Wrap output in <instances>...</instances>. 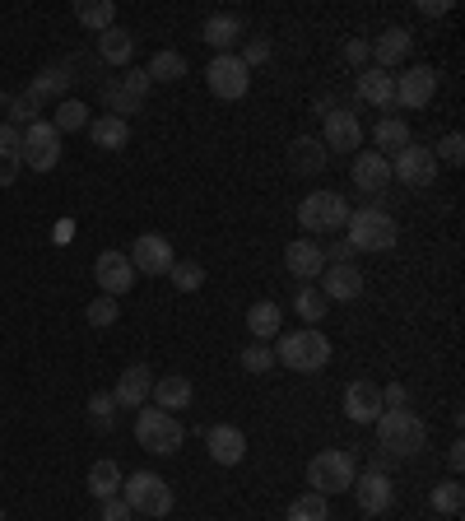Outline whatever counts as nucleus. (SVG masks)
<instances>
[{
	"label": "nucleus",
	"mask_w": 465,
	"mask_h": 521,
	"mask_svg": "<svg viewBox=\"0 0 465 521\" xmlns=\"http://www.w3.org/2000/svg\"><path fill=\"white\" fill-rule=\"evenodd\" d=\"M424 442H428V428L414 410H382V419H377V447H382V456L414 461V456L424 452Z\"/></svg>",
	"instance_id": "nucleus-1"
},
{
	"label": "nucleus",
	"mask_w": 465,
	"mask_h": 521,
	"mask_svg": "<svg viewBox=\"0 0 465 521\" xmlns=\"http://www.w3.org/2000/svg\"><path fill=\"white\" fill-rule=\"evenodd\" d=\"M275 363H284L289 373H321L331 363V340L317 331V326H303V331L275 335Z\"/></svg>",
	"instance_id": "nucleus-2"
},
{
	"label": "nucleus",
	"mask_w": 465,
	"mask_h": 521,
	"mask_svg": "<svg viewBox=\"0 0 465 521\" xmlns=\"http://www.w3.org/2000/svg\"><path fill=\"white\" fill-rule=\"evenodd\" d=\"M354 480H359V461L349 452H340V447H326V452H317L307 461V484H312V494H321V498L349 494Z\"/></svg>",
	"instance_id": "nucleus-3"
},
{
	"label": "nucleus",
	"mask_w": 465,
	"mask_h": 521,
	"mask_svg": "<svg viewBox=\"0 0 465 521\" xmlns=\"http://www.w3.org/2000/svg\"><path fill=\"white\" fill-rule=\"evenodd\" d=\"M345 242L354 247V252H391V247H396V219H391L382 205H368V210H349Z\"/></svg>",
	"instance_id": "nucleus-4"
},
{
	"label": "nucleus",
	"mask_w": 465,
	"mask_h": 521,
	"mask_svg": "<svg viewBox=\"0 0 465 521\" xmlns=\"http://www.w3.org/2000/svg\"><path fill=\"white\" fill-rule=\"evenodd\" d=\"M121 498H126V508H131L135 517H168V512H173V489H168V480L154 475V470L126 475V480H121Z\"/></svg>",
	"instance_id": "nucleus-5"
},
{
	"label": "nucleus",
	"mask_w": 465,
	"mask_h": 521,
	"mask_svg": "<svg viewBox=\"0 0 465 521\" xmlns=\"http://www.w3.org/2000/svg\"><path fill=\"white\" fill-rule=\"evenodd\" d=\"M298 224L312 233V238H331V233H345L349 224V201L340 191H307L303 205H298Z\"/></svg>",
	"instance_id": "nucleus-6"
},
{
	"label": "nucleus",
	"mask_w": 465,
	"mask_h": 521,
	"mask_svg": "<svg viewBox=\"0 0 465 521\" xmlns=\"http://www.w3.org/2000/svg\"><path fill=\"white\" fill-rule=\"evenodd\" d=\"M135 442L145 447V452L154 456H173L177 447H182V424H177V415H168V410H159V405H145V410H135Z\"/></svg>",
	"instance_id": "nucleus-7"
},
{
	"label": "nucleus",
	"mask_w": 465,
	"mask_h": 521,
	"mask_svg": "<svg viewBox=\"0 0 465 521\" xmlns=\"http://www.w3.org/2000/svg\"><path fill=\"white\" fill-rule=\"evenodd\" d=\"M19 163L24 168H33V173H52L56 163H61V131H56L52 121H33V126H24V135H19Z\"/></svg>",
	"instance_id": "nucleus-8"
},
{
	"label": "nucleus",
	"mask_w": 465,
	"mask_h": 521,
	"mask_svg": "<svg viewBox=\"0 0 465 521\" xmlns=\"http://www.w3.org/2000/svg\"><path fill=\"white\" fill-rule=\"evenodd\" d=\"M391 177H400V187H410V191L433 187V182H438V159H433V149H419L410 140L400 154H391Z\"/></svg>",
	"instance_id": "nucleus-9"
},
{
	"label": "nucleus",
	"mask_w": 465,
	"mask_h": 521,
	"mask_svg": "<svg viewBox=\"0 0 465 521\" xmlns=\"http://www.w3.org/2000/svg\"><path fill=\"white\" fill-rule=\"evenodd\" d=\"M317 112H321V121H326V154H331V149L335 154H354V149L363 145V126H359V117H354L349 107H340V103L326 98Z\"/></svg>",
	"instance_id": "nucleus-10"
},
{
	"label": "nucleus",
	"mask_w": 465,
	"mask_h": 521,
	"mask_svg": "<svg viewBox=\"0 0 465 521\" xmlns=\"http://www.w3.org/2000/svg\"><path fill=\"white\" fill-rule=\"evenodd\" d=\"M205 84H210L214 98H228V103H233V98H242L247 89H252V70L242 66L233 52H224L205 66Z\"/></svg>",
	"instance_id": "nucleus-11"
},
{
	"label": "nucleus",
	"mask_w": 465,
	"mask_h": 521,
	"mask_svg": "<svg viewBox=\"0 0 465 521\" xmlns=\"http://www.w3.org/2000/svg\"><path fill=\"white\" fill-rule=\"evenodd\" d=\"M433 94H438V70H433V66H410V70H400V80H396V107L424 112V107L433 103Z\"/></svg>",
	"instance_id": "nucleus-12"
},
{
	"label": "nucleus",
	"mask_w": 465,
	"mask_h": 521,
	"mask_svg": "<svg viewBox=\"0 0 465 521\" xmlns=\"http://www.w3.org/2000/svg\"><path fill=\"white\" fill-rule=\"evenodd\" d=\"M93 280H98V289H103L107 298L131 294V284H135L131 256L126 252H98V261H93Z\"/></svg>",
	"instance_id": "nucleus-13"
},
{
	"label": "nucleus",
	"mask_w": 465,
	"mask_h": 521,
	"mask_svg": "<svg viewBox=\"0 0 465 521\" xmlns=\"http://www.w3.org/2000/svg\"><path fill=\"white\" fill-rule=\"evenodd\" d=\"M349 494L359 498V512H368V517H382V512L391 508V498H396V484H391V475H386V470H363Z\"/></svg>",
	"instance_id": "nucleus-14"
},
{
	"label": "nucleus",
	"mask_w": 465,
	"mask_h": 521,
	"mask_svg": "<svg viewBox=\"0 0 465 521\" xmlns=\"http://www.w3.org/2000/svg\"><path fill=\"white\" fill-rule=\"evenodd\" d=\"M349 177H354V187L359 191L382 196V191L391 187V159L377 154V149H363V154H354V163H349Z\"/></svg>",
	"instance_id": "nucleus-15"
},
{
	"label": "nucleus",
	"mask_w": 465,
	"mask_h": 521,
	"mask_svg": "<svg viewBox=\"0 0 465 521\" xmlns=\"http://www.w3.org/2000/svg\"><path fill=\"white\" fill-rule=\"evenodd\" d=\"M173 247H168V238H159V233H145V238H135L131 247V266L140 270V275H168L173 270Z\"/></svg>",
	"instance_id": "nucleus-16"
},
{
	"label": "nucleus",
	"mask_w": 465,
	"mask_h": 521,
	"mask_svg": "<svg viewBox=\"0 0 465 521\" xmlns=\"http://www.w3.org/2000/svg\"><path fill=\"white\" fill-rule=\"evenodd\" d=\"M382 387H372V382H349L345 387V415L354 419V424H377L382 419Z\"/></svg>",
	"instance_id": "nucleus-17"
},
{
	"label": "nucleus",
	"mask_w": 465,
	"mask_h": 521,
	"mask_svg": "<svg viewBox=\"0 0 465 521\" xmlns=\"http://www.w3.org/2000/svg\"><path fill=\"white\" fill-rule=\"evenodd\" d=\"M321 275H326V289H321V294H326V303H354V298H363V270L354 266V261H335V266H326L321 270Z\"/></svg>",
	"instance_id": "nucleus-18"
},
{
	"label": "nucleus",
	"mask_w": 465,
	"mask_h": 521,
	"mask_svg": "<svg viewBox=\"0 0 465 521\" xmlns=\"http://www.w3.org/2000/svg\"><path fill=\"white\" fill-rule=\"evenodd\" d=\"M149 391H154V377H149L145 363H135V368H126V373L117 377V387H112V401H117L121 410H145Z\"/></svg>",
	"instance_id": "nucleus-19"
},
{
	"label": "nucleus",
	"mask_w": 465,
	"mask_h": 521,
	"mask_svg": "<svg viewBox=\"0 0 465 521\" xmlns=\"http://www.w3.org/2000/svg\"><path fill=\"white\" fill-rule=\"evenodd\" d=\"M205 447H210L214 466H238L242 456H247V438H242V428H233V424H214L210 433H205Z\"/></svg>",
	"instance_id": "nucleus-20"
},
{
	"label": "nucleus",
	"mask_w": 465,
	"mask_h": 521,
	"mask_svg": "<svg viewBox=\"0 0 465 521\" xmlns=\"http://www.w3.org/2000/svg\"><path fill=\"white\" fill-rule=\"evenodd\" d=\"M284 266H289V275H298V280H317L321 270H326V252H321L312 238H298L284 247Z\"/></svg>",
	"instance_id": "nucleus-21"
},
{
	"label": "nucleus",
	"mask_w": 465,
	"mask_h": 521,
	"mask_svg": "<svg viewBox=\"0 0 465 521\" xmlns=\"http://www.w3.org/2000/svg\"><path fill=\"white\" fill-rule=\"evenodd\" d=\"M70 80H75V70L70 66H47V70H38L33 80H28V89L24 94L33 98V103H61L66 98V89H70Z\"/></svg>",
	"instance_id": "nucleus-22"
},
{
	"label": "nucleus",
	"mask_w": 465,
	"mask_h": 521,
	"mask_svg": "<svg viewBox=\"0 0 465 521\" xmlns=\"http://www.w3.org/2000/svg\"><path fill=\"white\" fill-rule=\"evenodd\" d=\"M410 47H414L410 28H386L382 38L372 42V61H377V70H391V66H400V61L410 56Z\"/></svg>",
	"instance_id": "nucleus-23"
},
{
	"label": "nucleus",
	"mask_w": 465,
	"mask_h": 521,
	"mask_svg": "<svg viewBox=\"0 0 465 521\" xmlns=\"http://www.w3.org/2000/svg\"><path fill=\"white\" fill-rule=\"evenodd\" d=\"M359 98L391 112V107H396V75H391V70H377V66L363 70V75H359Z\"/></svg>",
	"instance_id": "nucleus-24"
},
{
	"label": "nucleus",
	"mask_w": 465,
	"mask_h": 521,
	"mask_svg": "<svg viewBox=\"0 0 465 521\" xmlns=\"http://www.w3.org/2000/svg\"><path fill=\"white\" fill-rule=\"evenodd\" d=\"M149 401L159 405V410H186L191 405V377H182V373H168V377H159L154 382V391H149Z\"/></svg>",
	"instance_id": "nucleus-25"
},
{
	"label": "nucleus",
	"mask_w": 465,
	"mask_h": 521,
	"mask_svg": "<svg viewBox=\"0 0 465 521\" xmlns=\"http://www.w3.org/2000/svg\"><path fill=\"white\" fill-rule=\"evenodd\" d=\"M284 326V312H279V303H270V298H261V303H252V312H247V331H252L256 345H266V340H275V335Z\"/></svg>",
	"instance_id": "nucleus-26"
},
{
	"label": "nucleus",
	"mask_w": 465,
	"mask_h": 521,
	"mask_svg": "<svg viewBox=\"0 0 465 521\" xmlns=\"http://www.w3.org/2000/svg\"><path fill=\"white\" fill-rule=\"evenodd\" d=\"M238 38H242V19H238V14H210L205 28H200V42H210L219 56H224Z\"/></svg>",
	"instance_id": "nucleus-27"
},
{
	"label": "nucleus",
	"mask_w": 465,
	"mask_h": 521,
	"mask_svg": "<svg viewBox=\"0 0 465 521\" xmlns=\"http://www.w3.org/2000/svg\"><path fill=\"white\" fill-rule=\"evenodd\" d=\"M89 135H93V145H98V149L117 154V149L131 145V121H121V117H93L89 121Z\"/></svg>",
	"instance_id": "nucleus-28"
},
{
	"label": "nucleus",
	"mask_w": 465,
	"mask_h": 521,
	"mask_svg": "<svg viewBox=\"0 0 465 521\" xmlns=\"http://www.w3.org/2000/svg\"><path fill=\"white\" fill-rule=\"evenodd\" d=\"M289 168H293V173H303V177H317L321 168H326V145L312 140V135L293 140V145H289Z\"/></svg>",
	"instance_id": "nucleus-29"
},
{
	"label": "nucleus",
	"mask_w": 465,
	"mask_h": 521,
	"mask_svg": "<svg viewBox=\"0 0 465 521\" xmlns=\"http://www.w3.org/2000/svg\"><path fill=\"white\" fill-rule=\"evenodd\" d=\"M98 56H103L107 66H126V61L135 56V38H131V28L112 24L107 33H98Z\"/></svg>",
	"instance_id": "nucleus-30"
},
{
	"label": "nucleus",
	"mask_w": 465,
	"mask_h": 521,
	"mask_svg": "<svg viewBox=\"0 0 465 521\" xmlns=\"http://www.w3.org/2000/svg\"><path fill=\"white\" fill-rule=\"evenodd\" d=\"M103 103H107V117H131V112H140V103H145V98L135 94L131 84L126 80H107L103 84Z\"/></svg>",
	"instance_id": "nucleus-31"
},
{
	"label": "nucleus",
	"mask_w": 465,
	"mask_h": 521,
	"mask_svg": "<svg viewBox=\"0 0 465 521\" xmlns=\"http://www.w3.org/2000/svg\"><path fill=\"white\" fill-rule=\"evenodd\" d=\"M121 480H126V475H121V466L103 456V461L89 470V494L98 498V503H103V498H117L121 494Z\"/></svg>",
	"instance_id": "nucleus-32"
},
{
	"label": "nucleus",
	"mask_w": 465,
	"mask_h": 521,
	"mask_svg": "<svg viewBox=\"0 0 465 521\" xmlns=\"http://www.w3.org/2000/svg\"><path fill=\"white\" fill-rule=\"evenodd\" d=\"M372 140H377V154L391 159V154H400V149L410 145V126H405L400 117H382L377 121V131H372Z\"/></svg>",
	"instance_id": "nucleus-33"
},
{
	"label": "nucleus",
	"mask_w": 465,
	"mask_h": 521,
	"mask_svg": "<svg viewBox=\"0 0 465 521\" xmlns=\"http://www.w3.org/2000/svg\"><path fill=\"white\" fill-rule=\"evenodd\" d=\"M75 19H80L84 28H93V33H107V28L117 24V5H112V0H80V5H75Z\"/></svg>",
	"instance_id": "nucleus-34"
},
{
	"label": "nucleus",
	"mask_w": 465,
	"mask_h": 521,
	"mask_svg": "<svg viewBox=\"0 0 465 521\" xmlns=\"http://www.w3.org/2000/svg\"><path fill=\"white\" fill-rule=\"evenodd\" d=\"M89 121H93V117H89V107H84L80 98H61V103L52 107V126H56L61 135H66V131H84Z\"/></svg>",
	"instance_id": "nucleus-35"
},
{
	"label": "nucleus",
	"mask_w": 465,
	"mask_h": 521,
	"mask_svg": "<svg viewBox=\"0 0 465 521\" xmlns=\"http://www.w3.org/2000/svg\"><path fill=\"white\" fill-rule=\"evenodd\" d=\"M145 75H149L154 84H177V80L186 75V56H182V52H159V56H154V61L145 66Z\"/></svg>",
	"instance_id": "nucleus-36"
},
{
	"label": "nucleus",
	"mask_w": 465,
	"mask_h": 521,
	"mask_svg": "<svg viewBox=\"0 0 465 521\" xmlns=\"http://www.w3.org/2000/svg\"><path fill=\"white\" fill-rule=\"evenodd\" d=\"M428 503H433V512H442V517H461V508H465V489H461V480L438 484V489L428 494Z\"/></svg>",
	"instance_id": "nucleus-37"
},
{
	"label": "nucleus",
	"mask_w": 465,
	"mask_h": 521,
	"mask_svg": "<svg viewBox=\"0 0 465 521\" xmlns=\"http://www.w3.org/2000/svg\"><path fill=\"white\" fill-rule=\"evenodd\" d=\"M293 312H298L307 326H317V321L326 317V294H321V289H312V284H303V289L293 294Z\"/></svg>",
	"instance_id": "nucleus-38"
},
{
	"label": "nucleus",
	"mask_w": 465,
	"mask_h": 521,
	"mask_svg": "<svg viewBox=\"0 0 465 521\" xmlns=\"http://www.w3.org/2000/svg\"><path fill=\"white\" fill-rule=\"evenodd\" d=\"M289 521H331V508L321 494H303L289 503Z\"/></svg>",
	"instance_id": "nucleus-39"
},
{
	"label": "nucleus",
	"mask_w": 465,
	"mask_h": 521,
	"mask_svg": "<svg viewBox=\"0 0 465 521\" xmlns=\"http://www.w3.org/2000/svg\"><path fill=\"white\" fill-rule=\"evenodd\" d=\"M168 280H173L182 294H196L200 284H205V266H200V261H173Z\"/></svg>",
	"instance_id": "nucleus-40"
},
{
	"label": "nucleus",
	"mask_w": 465,
	"mask_h": 521,
	"mask_svg": "<svg viewBox=\"0 0 465 521\" xmlns=\"http://www.w3.org/2000/svg\"><path fill=\"white\" fill-rule=\"evenodd\" d=\"M5 107H10V117H5V121H10L14 131H24V126H33V121H38V103H33L28 94H14Z\"/></svg>",
	"instance_id": "nucleus-41"
},
{
	"label": "nucleus",
	"mask_w": 465,
	"mask_h": 521,
	"mask_svg": "<svg viewBox=\"0 0 465 521\" xmlns=\"http://www.w3.org/2000/svg\"><path fill=\"white\" fill-rule=\"evenodd\" d=\"M89 419H93V428H112L117 424V401L107 396V391H98V396H89Z\"/></svg>",
	"instance_id": "nucleus-42"
},
{
	"label": "nucleus",
	"mask_w": 465,
	"mask_h": 521,
	"mask_svg": "<svg viewBox=\"0 0 465 521\" xmlns=\"http://www.w3.org/2000/svg\"><path fill=\"white\" fill-rule=\"evenodd\" d=\"M242 368H247V373H256V377L270 373V368H275V349H270V345H256V340H252V345L242 349Z\"/></svg>",
	"instance_id": "nucleus-43"
},
{
	"label": "nucleus",
	"mask_w": 465,
	"mask_h": 521,
	"mask_svg": "<svg viewBox=\"0 0 465 521\" xmlns=\"http://www.w3.org/2000/svg\"><path fill=\"white\" fill-rule=\"evenodd\" d=\"M433 159H442L447 168H461V163H465V140H461V131L442 135V145H438V154H433Z\"/></svg>",
	"instance_id": "nucleus-44"
},
{
	"label": "nucleus",
	"mask_w": 465,
	"mask_h": 521,
	"mask_svg": "<svg viewBox=\"0 0 465 521\" xmlns=\"http://www.w3.org/2000/svg\"><path fill=\"white\" fill-rule=\"evenodd\" d=\"M84 317H89V326H112V321H117V298L98 294L89 303V312H84Z\"/></svg>",
	"instance_id": "nucleus-45"
},
{
	"label": "nucleus",
	"mask_w": 465,
	"mask_h": 521,
	"mask_svg": "<svg viewBox=\"0 0 465 521\" xmlns=\"http://www.w3.org/2000/svg\"><path fill=\"white\" fill-rule=\"evenodd\" d=\"M238 61H242L247 70L261 66V61H270V38H252V42H247V52H242Z\"/></svg>",
	"instance_id": "nucleus-46"
},
{
	"label": "nucleus",
	"mask_w": 465,
	"mask_h": 521,
	"mask_svg": "<svg viewBox=\"0 0 465 521\" xmlns=\"http://www.w3.org/2000/svg\"><path fill=\"white\" fill-rule=\"evenodd\" d=\"M382 405L386 410H410V387H400V382L382 387Z\"/></svg>",
	"instance_id": "nucleus-47"
},
{
	"label": "nucleus",
	"mask_w": 465,
	"mask_h": 521,
	"mask_svg": "<svg viewBox=\"0 0 465 521\" xmlns=\"http://www.w3.org/2000/svg\"><path fill=\"white\" fill-rule=\"evenodd\" d=\"M345 61H349V66H363V70H368L372 47H368L363 38H349V42H345Z\"/></svg>",
	"instance_id": "nucleus-48"
},
{
	"label": "nucleus",
	"mask_w": 465,
	"mask_h": 521,
	"mask_svg": "<svg viewBox=\"0 0 465 521\" xmlns=\"http://www.w3.org/2000/svg\"><path fill=\"white\" fill-rule=\"evenodd\" d=\"M103 521H135V512L126 508V498H103Z\"/></svg>",
	"instance_id": "nucleus-49"
},
{
	"label": "nucleus",
	"mask_w": 465,
	"mask_h": 521,
	"mask_svg": "<svg viewBox=\"0 0 465 521\" xmlns=\"http://www.w3.org/2000/svg\"><path fill=\"white\" fill-rule=\"evenodd\" d=\"M19 135H24V131H14L10 121H0V159H10V154H19Z\"/></svg>",
	"instance_id": "nucleus-50"
},
{
	"label": "nucleus",
	"mask_w": 465,
	"mask_h": 521,
	"mask_svg": "<svg viewBox=\"0 0 465 521\" xmlns=\"http://www.w3.org/2000/svg\"><path fill=\"white\" fill-rule=\"evenodd\" d=\"M24 173V163H19V154H10V159H0V187H14V177Z\"/></svg>",
	"instance_id": "nucleus-51"
},
{
	"label": "nucleus",
	"mask_w": 465,
	"mask_h": 521,
	"mask_svg": "<svg viewBox=\"0 0 465 521\" xmlns=\"http://www.w3.org/2000/svg\"><path fill=\"white\" fill-rule=\"evenodd\" d=\"M121 80L131 84V89H135V94H140V98H145V94H149V89H154V80H149L145 70H131V75H121Z\"/></svg>",
	"instance_id": "nucleus-52"
},
{
	"label": "nucleus",
	"mask_w": 465,
	"mask_h": 521,
	"mask_svg": "<svg viewBox=\"0 0 465 521\" xmlns=\"http://www.w3.org/2000/svg\"><path fill=\"white\" fill-rule=\"evenodd\" d=\"M452 0H419V14H447Z\"/></svg>",
	"instance_id": "nucleus-53"
},
{
	"label": "nucleus",
	"mask_w": 465,
	"mask_h": 521,
	"mask_svg": "<svg viewBox=\"0 0 465 521\" xmlns=\"http://www.w3.org/2000/svg\"><path fill=\"white\" fill-rule=\"evenodd\" d=\"M447 461H452V470L461 475V466H465V442H452V452H447Z\"/></svg>",
	"instance_id": "nucleus-54"
},
{
	"label": "nucleus",
	"mask_w": 465,
	"mask_h": 521,
	"mask_svg": "<svg viewBox=\"0 0 465 521\" xmlns=\"http://www.w3.org/2000/svg\"><path fill=\"white\" fill-rule=\"evenodd\" d=\"M349 256H354V247L349 242H335L331 252H326V261H349Z\"/></svg>",
	"instance_id": "nucleus-55"
},
{
	"label": "nucleus",
	"mask_w": 465,
	"mask_h": 521,
	"mask_svg": "<svg viewBox=\"0 0 465 521\" xmlns=\"http://www.w3.org/2000/svg\"><path fill=\"white\" fill-rule=\"evenodd\" d=\"M0 521H5V508H0Z\"/></svg>",
	"instance_id": "nucleus-56"
}]
</instances>
